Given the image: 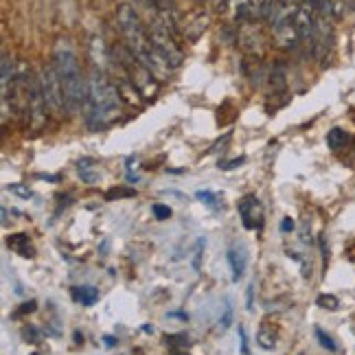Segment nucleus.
I'll use <instances>...</instances> for the list:
<instances>
[{"mask_svg": "<svg viewBox=\"0 0 355 355\" xmlns=\"http://www.w3.org/2000/svg\"><path fill=\"white\" fill-rule=\"evenodd\" d=\"M123 101L116 84L105 77L103 71H92L88 75V103H86V121L90 128H103L116 121L123 114Z\"/></svg>", "mask_w": 355, "mask_h": 355, "instance_id": "1", "label": "nucleus"}, {"mask_svg": "<svg viewBox=\"0 0 355 355\" xmlns=\"http://www.w3.org/2000/svg\"><path fill=\"white\" fill-rule=\"evenodd\" d=\"M53 64L58 68V75L62 79L64 86V97H66V114H77L81 110H86L88 103V81L81 77V66L75 58L73 49L68 46V42L60 40L55 46V58Z\"/></svg>", "mask_w": 355, "mask_h": 355, "instance_id": "2", "label": "nucleus"}, {"mask_svg": "<svg viewBox=\"0 0 355 355\" xmlns=\"http://www.w3.org/2000/svg\"><path fill=\"white\" fill-rule=\"evenodd\" d=\"M116 24H119L123 37H125V46L134 53L136 58H141V55H145L147 51L154 49L152 40H149V33H147V29H145L141 18H139V13H136V9L130 3H123L119 7Z\"/></svg>", "mask_w": 355, "mask_h": 355, "instance_id": "3", "label": "nucleus"}, {"mask_svg": "<svg viewBox=\"0 0 355 355\" xmlns=\"http://www.w3.org/2000/svg\"><path fill=\"white\" fill-rule=\"evenodd\" d=\"M121 55H116L119 64L125 68L128 77L132 79V84L136 86V90L141 92L143 99H152L156 97L158 92V79L147 71V68L139 62V58L134 55V53L125 46V49H119Z\"/></svg>", "mask_w": 355, "mask_h": 355, "instance_id": "4", "label": "nucleus"}, {"mask_svg": "<svg viewBox=\"0 0 355 355\" xmlns=\"http://www.w3.org/2000/svg\"><path fill=\"white\" fill-rule=\"evenodd\" d=\"M40 86H42V94L51 114L62 116L66 112V97H64V86L58 75L55 64H44L42 73H40Z\"/></svg>", "mask_w": 355, "mask_h": 355, "instance_id": "5", "label": "nucleus"}, {"mask_svg": "<svg viewBox=\"0 0 355 355\" xmlns=\"http://www.w3.org/2000/svg\"><path fill=\"white\" fill-rule=\"evenodd\" d=\"M239 209V220L245 230H259L263 226V207L257 200V196H245L237 204Z\"/></svg>", "mask_w": 355, "mask_h": 355, "instance_id": "6", "label": "nucleus"}, {"mask_svg": "<svg viewBox=\"0 0 355 355\" xmlns=\"http://www.w3.org/2000/svg\"><path fill=\"white\" fill-rule=\"evenodd\" d=\"M226 259H228L233 281L237 283L245 275V266H248V252H245L243 245H230L228 252H226Z\"/></svg>", "mask_w": 355, "mask_h": 355, "instance_id": "7", "label": "nucleus"}, {"mask_svg": "<svg viewBox=\"0 0 355 355\" xmlns=\"http://www.w3.org/2000/svg\"><path fill=\"white\" fill-rule=\"evenodd\" d=\"M272 31H275V44L279 49H283V51H292L300 42L298 31L294 26V20L288 22V24H281V26H277V29H272Z\"/></svg>", "mask_w": 355, "mask_h": 355, "instance_id": "8", "label": "nucleus"}, {"mask_svg": "<svg viewBox=\"0 0 355 355\" xmlns=\"http://www.w3.org/2000/svg\"><path fill=\"white\" fill-rule=\"evenodd\" d=\"M239 42L241 46L248 51V53H254V55H261L263 51V44H261V33H259V29L254 24L245 22L243 29L239 31Z\"/></svg>", "mask_w": 355, "mask_h": 355, "instance_id": "9", "label": "nucleus"}, {"mask_svg": "<svg viewBox=\"0 0 355 355\" xmlns=\"http://www.w3.org/2000/svg\"><path fill=\"white\" fill-rule=\"evenodd\" d=\"M7 245L13 252H18L20 257H33L35 254L33 245H31V239H29V235H26V233H16V235L7 237Z\"/></svg>", "mask_w": 355, "mask_h": 355, "instance_id": "10", "label": "nucleus"}, {"mask_svg": "<svg viewBox=\"0 0 355 355\" xmlns=\"http://www.w3.org/2000/svg\"><path fill=\"white\" fill-rule=\"evenodd\" d=\"M257 345L266 349V351H272L277 347V329L272 324L263 322L261 327H259V331H257Z\"/></svg>", "mask_w": 355, "mask_h": 355, "instance_id": "11", "label": "nucleus"}, {"mask_svg": "<svg viewBox=\"0 0 355 355\" xmlns=\"http://www.w3.org/2000/svg\"><path fill=\"white\" fill-rule=\"evenodd\" d=\"M116 88H119L121 97H123V101H125V103H130V105H139L141 103V92L136 90V86L132 84L130 77L128 79H119Z\"/></svg>", "mask_w": 355, "mask_h": 355, "instance_id": "12", "label": "nucleus"}, {"mask_svg": "<svg viewBox=\"0 0 355 355\" xmlns=\"http://www.w3.org/2000/svg\"><path fill=\"white\" fill-rule=\"evenodd\" d=\"M73 298L77 300V303L90 307V305H94L99 300V290L92 288V285H81V288L73 290Z\"/></svg>", "mask_w": 355, "mask_h": 355, "instance_id": "13", "label": "nucleus"}, {"mask_svg": "<svg viewBox=\"0 0 355 355\" xmlns=\"http://www.w3.org/2000/svg\"><path fill=\"white\" fill-rule=\"evenodd\" d=\"M349 141H351V136L340 128H334L329 134H327V143H329V147L334 149V152H340L343 147H347Z\"/></svg>", "mask_w": 355, "mask_h": 355, "instance_id": "14", "label": "nucleus"}, {"mask_svg": "<svg viewBox=\"0 0 355 355\" xmlns=\"http://www.w3.org/2000/svg\"><path fill=\"white\" fill-rule=\"evenodd\" d=\"M92 60L99 62V71H103L105 68V62H107V55H105V46L99 37L92 40Z\"/></svg>", "mask_w": 355, "mask_h": 355, "instance_id": "15", "label": "nucleus"}, {"mask_svg": "<svg viewBox=\"0 0 355 355\" xmlns=\"http://www.w3.org/2000/svg\"><path fill=\"white\" fill-rule=\"evenodd\" d=\"M165 343L171 347V349H187L189 345H191V340H189V336L187 334H173V336H169Z\"/></svg>", "mask_w": 355, "mask_h": 355, "instance_id": "16", "label": "nucleus"}, {"mask_svg": "<svg viewBox=\"0 0 355 355\" xmlns=\"http://www.w3.org/2000/svg\"><path fill=\"white\" fill-rule=\"evenodd\" d=\"M316 303H318V307L329 309V311H336V309L340 307V300H338L336 296H331V294H320Z\"/></svg>", "mask_w": 355, "mask_h": 355, "instance_id": "17", "label": "nucleus"}, {"mask_svg": "<svg viewBox=\"0 0 355 355\" xmlns=\"http://www.w3.org/2000/svg\"><path fill=\"white\" fill-rule=\"evenodd\" d=\"M136 191L134 189H125V187H116V189H110L107 191V200H116V198H134Z\"/></svg>", "mask_w": 355, "mask_h": 355, "instance_id": "18", "label": "nucleus"}, {"mask_svg": "<svg viewBox=\"0 0 355 355\" xmlns=\"http://www.w3.org/2000/svg\"><path fill=\"white\" fill-rule=\"evenodd\" d=\"M316 338H318V343L327 349V351H338V345H336V340L329 336V334H324L322 329H316Z\"/></svg>", "mask_w": 355, "mask_h": 355, "instance_id": "19", "label": "nucleus"}, {"mask_svg": "<svg viewBox=\"0 0 355 355\" xmlns=\"http://www.w3.org/2000/svg\"><path fill=\"white\" fill-rule=\"evenodd\" d=\"M7 191H11V193H16L18 198L22 200H31L33 198V191L29 187H24V184H9Z\"/></svg>", "mask_w": 355, "mask_h": 355, "instance_id": "20", "label": "nucleus"}, {"mask_svg": "<svg viewBox=\"0 0 355 355\" xmlns=\"http://www.w3.org/2000/svg\"><path fill=\"white\" fill-rule=\"evenodd\" d=\"M152 213H154V217H156V220H169V217H171V209L167 207V204H154V207H152Z\"/></svg>", "mask_w": 355, "mask_h": 355, "instance_id": "21", "label": "nucleus"}, {"mask_svg": "<svg viewBox=\"0 0 355 355\" xmlns=\"http://www.w3.org/2000/svg\"><path fill=\"white\" fill-rule=\"evenodd\" d=\"M35 300H26V303H22L16 311H13V318H20V316H24V313H31V311H35Z\"/></svg>", "mask_w": 355, "mask_h": 355, "instance_id": "22", "label": "nucleus"}, {"mask_svg": "<svg viewBox=\"0 0 355 355\" xmlns=\"http://www.w3.org/2000/svg\"><path fill=\"white\" fill-rule=\"evenodd\" d=\"M196 198H198L200 202H204V204H211V207H215V204H217V196L211 193V191H198Z\"/></svg>", "mask_w": 355, "mask_h": 355, "instance_id": "23", "label": "nucleus"}, {"mask_svg": "<svg viewBox=\"0 0 355 355\" xmlns=\"http://www.w3.org/2000/svg\"><path fill=\"white\" fill-rule=\"evenodd\" d=\"M204 239H198V243H196V254H193V268L196 270H200V266H202V250H204Z\"/></svg>", "mask_w": 355, "mask_h": 355, "instance_id": "24", "label": "nucleus"}, {"mask_svg": "<svg viewBox=\"0 0 355 355\" xmlns=\"http://www.w3.org/2000/svg\"><path fill=\"white\" fill-rule=\"evenodd\" d=\"M24 340H26V343H33V345H37L42 338L37 336V329H35V327H26V329H24Z\"/></svg>", "mask_w": 355, "mask_h": 355, "instance_id": "25", "label": "nucleus"}, {"mask_svg": "<svg viewBox=\"0 0 355 355\" xmlns=\"http://www.w3.org/2000/svg\"><path fill=\"white\" fill-rule=\"evenodd\" d=\"M243 162H245V158H235L233 162H220V165H217V167L224 169V171H230V169H237V167H241Z\"/></svg>", "mask_w": 355, "mask_h": 355, "instance_id": "26", "label": "nucleus"}, {"mask_svg": "<svg viewBox=\"0 0 355 355\" xmlns=\"http://www.w3.org/2000/svg\"><path fill=\"white\" fill-rule=\"evenodd\" d=\"M226 313H224V320L220 322L222 324V329H228V327H230V322H233V309H230V303H228V300H226Z\"/></svg>", "mask_w": 355, "mask_h": 355, "instance_id": "27", "label": "nucleus"}, {"mask_svg": "<svg viewBox=\"0 0 355 355\" xmlns=\"http://www.w3.org/2000/svg\"><path fill=\"white\" fill-rule=\"evenodd\" d=\"M239 343H241V355H250V353H248V340H245L243 327H239Z\"/></svg>", "mask_w": 355, "mask_h": 355, "instance_id": "28", "label": "nucleus"}, {"mask_svg": "<svg viewBox=\"0 0 355 355\" xmlns=\"http://www.w3.org/2000/svg\"><path fill=\"white\" fill-rule=\"evenodd\" d=\"M281 230H283V233H292V230H294V222L290 220V217H285V220L281 222Z\"/></svg>", "mask_w": 355, "mask_h": 355, "instance_id": "29", "label": "nucleus"}, {"mask_svg": "<svg viewBox=\"0 0 355 355\" xmlns=\"http://www.w3.org/2000/svg\"><path fill=\"white\" fill-rule=\"evenodd\" d=\"M171 318H175V320H182V322H189V313H182V311H173V313H169Z\"/></svg>", "mask_w": 355, "mask_h": 355, "instance_id": "30", "label": "nucleus"}, {"mask_svg": "<svg viewBox=\"0 0 355 355\" xmlns=\"http://www.w3.org/2000/svg\"><path fill=\"white\" fill-rule=\"evenodd\" d=\"M252 292H254V288H252V285H248V303H245V307H248V309H252V307H254V298H252Z\"/></svg>", "mask_w": 355, "mask_h": 355, "instance_id": "31", "label": "nucleus"}, {"mask_svg": "<svg viewBox=\"0 0 355 355\" xmlns=\"http://www.w3.org/2000/svg\"><path fill=\"white\" fill-rule=\"evenodd\" d=\"M300 239H303L305 243H311V233H309V228H307V226L303 228V233H300Z\"/></svg>", "mask_w": 355, "mask_h": 355, "instance_id": "32", "label": "nucleus"}, {"mask_svg": "<svg viewBox=\"0 0 355 355\" xmlns=\"http://www.w3.org/2000/svg\"><path fill=\"white\" fill-rule=\"evenodd\" d=\"M40 180H49V182H60V175H37Z\"/></svg>", "mask_w": 355, "mask_h": 355, "instance_id": "33", "label": "nucleus"}, {"mask_svg": "<svg viewBox=\"0 0 355 355\" xmlns=\"http://www.w3.org/2000/svg\"><path fill=\"white\" fill-rule=\"evenodd\" d=\"M75 343H84V336H81L79 331H75Z\"/></svg>", "mask_w": 355, "mask_h": 355, "instance_id": "34", "label": "nucleus"}]
</instances>
